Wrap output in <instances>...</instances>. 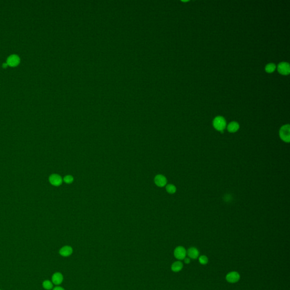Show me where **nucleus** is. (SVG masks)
<instances>
[{
	"label": "nucleus",
	"mask_w": 290,
	"mask_h": 290,
	"mask_svg": "<svg viewBox=\"0 0 290 290\" xmlns=\"http://www.w3.org/2000/svg\"><path fill=\"white\" fill-rule=\"evenodd\" d=\"M279 137L283 141L289 143L290 141V126L287 124L281 127L279 130Z\"/></svg>",
	"instance_id": "nucleus-1"
},
{
	"label": "nucleus",
	"mask_w": 290,
	"mask_h": 290,
	"mask_svg": "<svg viewBox=\"0 0 290 290\" xmlns=\"http://www.w3.org/2000/svg\"><path fill=\"white\" fill-rule=\"evenodd\" d=\"M213 126L216 130L222 132L226 126V120L221 116H218L214 118L213 121Z\"/></svg>",
	"instance_id": "nucleus-2"
},
{
	"label": "nucleus",
	"mask_w": 290,
	"mask_h": 290,
	"mask_svg": "<svg viewBox=\"0 0 290 290\" xmlns=\"http://www.w3.org/2000/svg\"><path fill=\"white\" fill-rule=\"evenodd\" d=\"M187 254V251L182 247H177L174 251L175 257L178 259L182 260L185 258Z\"/></svg>",
	"instance_id": "nucleus-3"
},
{
	"label": "nucleus",
	"mask_w": 290,
	"mask_h": 290,
	"mask_svg": "<svg viewBox=\"0 0 290 290\" xmlns=\"http://www.w3.org/2000/svg\"><path fill=\"white\" fill-rule=\"evenodd\" d=\"M278 70L283 75H288L290 73V65L287 63H280L278 66Z\"/></svg>",
	"instance_id": "nucleus-4"
},
{
	"label": "nucleus",
	"mask_w": 290,
	"mask_h": 290,
	"mask_svg": "<svg viewBox=\"0 0 290 290\" xmlns=\"http://www.w3.org/2000/svg\"><path fill=\"white\" fill-rule=\"evenodd\" d=\"M49 181L51 184L54 186H59L63 182V179L61 177L57 174H53L49 177Z\"/></svg>",
	"instance_id": "nucleus-5"
},
{
	"label": "nucleus",
	"mask_w": 290,
	"mask_h": 290,
	"mask_svg": "<svg viewBox=\"0 0 290 290\" xmlns=\"http://www.w3.org/2000/svg\"><path fill=\"white\" fill-rule=\"evenodd\" d=\"M240 279V275L238 273L235 271H232L231 273H229L226 275V280L228 282L231 283H234L239 281Z\"/></svg>",
	"instance_id": "nucleus-6"
},
{
	"label": "nucleus",
	"mask_w": 290,
	"mask_h": 290,
	"mask_svg": "<svg viewBox=\"0 0 290 290\" xmlns=\"http://www.w3.org/2000/svg\"><path fill=\"white\" fill-rule=\"evenodd\" d=\"M155 184L159 187H163L167 184V179L162 175H157L154 179Z\"/></svg>",
	"instance_id": "nucleus-7"
},
{
	"label": "nucleus",
	"mask_w": 290,
	"mask_h": 290,
	"mask_svg": "<svg viewBox=\"0 0 290 290\" xmlns=\"http://www.w3.org/2000/svg\"><path fill=\"white\" fill-rule=\"evenodd\" d=\"M20 62V58L16 55H10L8 58L7 63L11 66H16Z\"/></svg>",
	"instance_id": "nucleus-8"
},
{
	"label": "nucleus",
	"mask_w": 290,
	"mask_h": 290,
	"mask_svg": "<svg viewBox=\"0 0 290 290\" xmlns=\"http://www.w3.org/2000/svg\"><path fill=\"white\" fill-rule=\"evenodd\" d=\"M187 254L189 258L196 259H197L199 256V251H198V249L196 248L192 247L190 248L187 251Z\"/></svg>",
	"instance_id": "nucleus-9"
},
{
	"label": "nucleus",
	"mask_w": 290,
	"mask_h": 290,
	"mask_svg": "<svg viewBox=\"0 0 290 290\" xmlns=\"http://www.w3.org/2000/svg\"><path fill=\"white\" fill-rule=\"evenodd\" d=\"M72 252L73 249L71 247L69 246H65L60 249V254L63 257H68L71 254Z\"/></svg>",
	"instance_id": "nucleus-10"
},
{
	"label": "nucleus",
	"mask_w": 290,
	"mask_h": 290,
	"mask_svg": "<svg viewBox=\"0 0 290 290\" xmlns=\"http://www.w3.org/2000/svg\"><path fill=\"white\" fill-rule=\"evenodd\" d=\"M52 279V282L54 284L56 285H58L63 282V275L60 273H56L53 275Z\"/></svg>",
	"instance_id": "nucleus-11"
},
{
	"label": "nucleus",
	"mask_w": 290,
	"mask_h": 290,
	"mask_svg": "<svg viewBox=\"0 0 290 290\" xmlns=\"http://www.w3.org/2000/svg\"><path fill=\"white\" fill-rule=\"evenodd\" d=\"M239 129V125L236 122H231L227 126L228 131L230 133H235Z\"/></svg>",
	"instance_id": "nucleus-12"
},
{
	"label": "nucleus",
	"mask_w": 290,
	"mask_h": 290,
	"mask_svg": "<svg viewBox=\"0 0 290 290\" xmlns=\"http://www.w3.org/2000/svg\"><path fill=\"white\" fill-rule=\"evenodd\" d=\"M182 266H183V265L181 262L177 261V262H175L173 264L172 267H171V269H172V270L173 271L178 272V271H180L182 269Z\"/></svg>",
	"instance_id": "nucleus-13"
},
{
	"label": "nucleus",
	"mask_w": 290,
	"mask_h": 290,
	"mask_svg": "<svg viewBox=\"0 0 290 290\" xmlns=\"http://www.w3.org/2000/svg\"><path fill=\"white\" fill-rule=\"evenodd\" d=\"M166 190L170 194H174L176 192V188L173 184H168L166 186Z\"/></svg>",
	"instance_id": "nucleus-14"
},
{
	"label": "nucleus",
	"mask_w": 290,
	"mask_h": 290,
	"mask_svg": "<svg viewBox=\"0 0 290 290\" xmlns=\"http://www.w3.org/2000/svg\"><path fill=\"white\" fill-rule=\"evenodd\" d=\"M276 66L274 63L267 64L265 67V71L267 73H272L275 70Z\"/></svg>",
	"instance_id": "nucleus-15"
},
{
	"label": "nucleus",
	"mask_w": 290,
	"mask_h": 290,
	"mask_svg": "<svg viewBox=\"0 0 290 290\" xmlns=\"http://www.w3.org/2000/svg\"><path fill=\"white\" fill-rule=\"evenodd\" d=\"M43 286L46 290H51L53 287V284L49 281H45L43 283Z\"/></svg>",
	"instance_id": "nucleus-16"
},
{
	"label": "nucleus",
	"mask_w": 290,
	"mask_h": 290,
	"mask_svg": "<svg viewBox=\"0 0 290 290\" xmlns=\"http://www.w3.org/2000/svg\"><path fill=\"white\" fill-rule=\"evenodd\" d=\"M199 261L201 264L206 265L208 262V259L206 256H201L199 258Z\"/></svg>",
	"instance_id": "nucleus-17"
},
{
	"label": "nucleus",
	"mask_w": 290,
	"mask_h": 290,
	"mask_svg": "<svg viewBox=\"0 0 290 290\" xmlns=\"http://www.w3.org/2000/svg\"><path fill=\"white\" fill-rule=\"evenodd\" d=\"M63 180L67 184H71V182H73V181L74 180V178L71 175H68L64 177Z\"/></svg>",
	"instance_id": "nucleus-18"
},
{
	"label": "nucleus",
	"mask_w": 290,
	"mask_h": 290,
	"mask_svg": "<svg viewBox=\"0 0 290 290\" xmlns=\"http://www.w3.org/2000/svg\"><path fill=\"white\" fill-rule=\"evenodd\" d=\"M184 259H184V261H185V262L186 264H189V262H190V259L189 258H185Z\"/></svg>",
	"instance_id": "nucleus-19"
},
{
	"label": "nucleus",
	"mask_w": 290,
	"mask_h": 290,
	"mask_svg": "<svg viewBox=\"0 0 290 290\" xmlns=\"http://www.w3.org/2000/svg\"><path fill=\"white\" fill-rule=\"evenodd\" d=\"M53 290H64L62 287H56Z\"/></svg>",
	"instance_id": "nucleus-20"
}]
</instances>
